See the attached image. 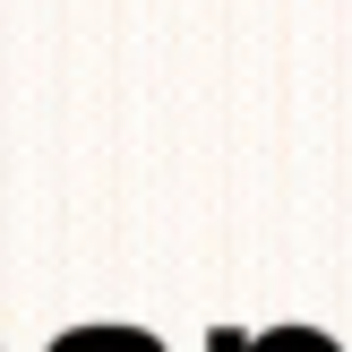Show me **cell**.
<instances>
[{"label":"cell","instance_id":"6da1fadb","mask_svg":"<svg viewBox=\"0 0 352 352\" xmlns=\"http://www.w3.org/2000/svg\"><path fill=\"white\" fill-rule=\"evenodd\" d=\"M241 352H336L318 336V327H275V336H258V344H241Z\"/></svg>","mask_w":352,"mask_h":352},{"label":"cell","instance_id":"7a4b0ae2","mask_svg":"<svg viewBox=\"0 0 352 352\" xmlns=\"http://www.w3.org/2000/svg\"><path fill=\"white\" fill-rule=\"evenodd\" d=\"M241 344H250V336H232V327H215V344H206V352H241Z\"/></svg>","mask_w":352,"mask_h":352}]
</instances>
